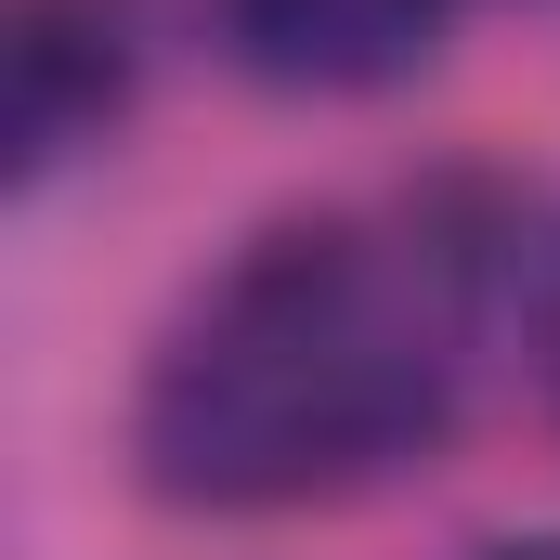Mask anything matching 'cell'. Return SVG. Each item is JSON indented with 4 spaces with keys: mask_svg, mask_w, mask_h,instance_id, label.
Returning a JSON list of instances; mask_svg holds the SVG:
<instances>
[{
    "mask_svg": "<svg viewBox=\"0 0 560 560\" xmlns=\"http://www.w3.org/2000/svg\"><path fill=\"white\" fill-rule=\"evenodd\" d=\"M522 222L495 183L430 170L261 222L156 326L131 378V469L196 522H275L418 469L469 418Z\"/></svg>",
    "mask_w": 560,
    "mask_h": 560,
    "instance_id": "cell-1",
    "label": "cell"
},
{
    "mask_svg": "<svg viewBox=\"0 0 560 560\" xmlns=\"http://www.w3.org/2000/svg\"><path fill=\"white\" fill-rule=\"evenodd\" d=\"M143 0H13L0 13V183L39 196L143 92Z\"/></svg>",
    "mask_w": 560,
    "mask_h": 560,
    "instance_id": "cell-2",
    "label": "cell"
},
{
    "mask_svg": "<svg viewBox=\"0 0 560 560\" xmlns=\"http://www.w3.org/2000/svg\"><path fill=\"white\" fill-rule=\"evenodd\" d=\"M495 0H222V52L261 79V92H300V105H352V92H405L430 79Z\"/></svg>",
    "mask_w": 560,
    "mask_h": 560,
    "instance_id": "cell-3",
    "label": "cell"
},
{
    "mask_svg": "<svg viewBox=\"0 0 560 560\" xmlns=\"http://www.w3.org/2000/svg\"><path fill=\"white\" fill-rule=\"evenodd\" d=\"M535 378H548V418H560V248L535 275Z\"/></svg>",
    "mask_w": 560,
    "mask_h": 560,
    "instance_id": "cell-4",
    "label": "cell"
},
{
    "mask_svg": "<svg viewBox=\"0 0 560 560\" xmlns=\"http://www.w3.org/2000/svg\"><path fill=\"white\" fill-rule=\"evenodd\" d=\"M482 560H560V535H509V548H482Z\"/></svg>",
    "mask_w": 560,
    "mask_h": 560,
    "instance_id": "cell-5",
    "label": "cell"
}]
</instances>
